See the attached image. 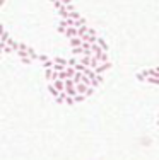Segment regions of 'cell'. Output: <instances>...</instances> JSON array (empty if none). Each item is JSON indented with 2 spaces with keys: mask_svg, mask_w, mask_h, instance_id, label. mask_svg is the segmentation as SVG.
Listing matches in <instances>:
<instances>
[{
  "mask_svg": "<svg viewBox=\"0 0 159 160\" xmlns=\"http://www.w3.org/2000/svg\"><path fill=\"white\" fill-rule=\"evenodd\" d=\"M69 43H70L72 48H79V46H84V41H82L81 37H72V39H69Z\"/></svg>",
  "mask_w": 159,
  "mask_h": 160,
  "instance_id": "cell-1",
  "label": "cell"
},
{
  "mask_svg": "<svg viewBox=\"0 0 159 160\" xmlns=\"http://www.w3.org/2000/svg\"><path fill=\"white\" fill-rule=\"evenodd\" d=\"M108 68H111V63H103V65H99V67H98L94 71H96L98 75H103V73H105Z\"/></svg>",
  "mask_w": 159,
  "mask_h": 160,
  "instance_id": "cell-2",
  "label": "cell"
},
{
  "mask_svg": "<svg viewBox=\"0 0 159 160\" xmlns=\"http://www.w3.org/2000/svg\"><path fill=\"white\" fill-rule=\"evenodd\" d=\"M45 77H46V80L52 84V82H53V77H55V71H53V68H46V70H45Z\"/></svg>",
  "mask_w": 159,
  "mask_h": 160,
  "instance_id": "cell-3",
  "label": "cell"
},
{
  "mask_svg": "<svg viewBox=\"0 0 159 160\" xmlns=\"http://www.w3.org/2000/svg\"><path fill=\"white\" fill-rule=\"evenodd\" d=\"M53 61H55L56 65H63V67H69V60H65V58H60V56H56V58H53Z\"/></svg>",
  "mask_w": 159,
  "mask_h": 160,
  "instance_id": "cell-4",
  "label": "cell"
},
{
  "mask_svg": "<svg viewBox=\"0 0 159 160\" xmlns=\"http://www.w3.org/2000/svg\"><path fill=\"white\" fill-rule=\"evenodd\" d=\"M98 44H99V48H101L103 51H106V50H108V44L105 43V39H103V37H98Z\"/></svg>",
  "mask_w": 159,
  "mask_h": 160,
  "instance_id": "cell-5",
  "label": "cell"
},
{
  "mask_svg": "<svg viewBox=\"0 0 159 160\" xmlns=\"http://www.w3.org/2000/svg\"><path fill=\"white\" fill-rule=\"evenodd\" d=\"M77 65H79V60H77V58H69V67L75 68Z\"/></svg>",
  "mask_w": 159,
  "mask_h": 160,
  "instance_id": "cell-6",
  "label": "cell"
},
{
  "mask_svg": "<svg viewBox=\"0 0 159 160\" xmlns=\"http://www.w3.org/2000/svg\"><path fill=\"white\" fill-rule=\"evenodd\" d=\"M69 19H74V20H79V19H81V14H79L77 10H74V12H70V16H69Z\"/></svg>",
  "mask_w": 159,
  "mask_h": 160,
  "instance_id": "cell-7",
  "label": "cell"
},
{
  "mask_svg": "<svg viewBox=\"0 0 159 160\" xmlns=\"http://www.w3.org/2000/svg\"><path fill=\"white\" fill-rule=\"evenodd\" d=\"M86 97H87V95H77V97H74V99H75V102H82Z\"/></svg>",
  "mask_w": 159,
  "mask_h": 160,
  "instance_id": "cell-8",
  "label": "cell"
},
{
  "mask_svg": "<svg viewBox=\"0 0 159 160\" xmlns=\"http://www.w3.org/2000/svg\"><path fill=\"white\" fill-rule=\"evenodd\" d=\"M87 34H89V36H98V34H96V31H94V29H91V27H89Z\"/></svg>",
  "mask_w": 159,
  "mask_h": 160,
  "instance_id": "cell-9",
  "label": "cell"
},
{
  "mask_svg": "<svg viewBox=\"0 0 159 160\" xmlns=\"http://www.w3.org/2000/svg\"><path fill=\"white\" fill-rule=\"evenodd\" d=\"M158 126H159V119H158Z\"/></svg>",
  "mask_w": 159,
  "mask_h": 160,
  "instance_id": "cell-10",
  "label": "cell"
},
{
  "mask_svg": "<svg viewBox=\"0 0 159 160\" xmlns=\"http://www.w3.org/2000/svg\"><path fill=\"white\" fill-rule=\"evenodd\" d=\"M158 119H159V114H158Z\"/></svg>",
  "mask_w": 159,
  "mask_h": 160,
  "instance_id": "cell-11",
  "label": "cell"
}]
</instances>
